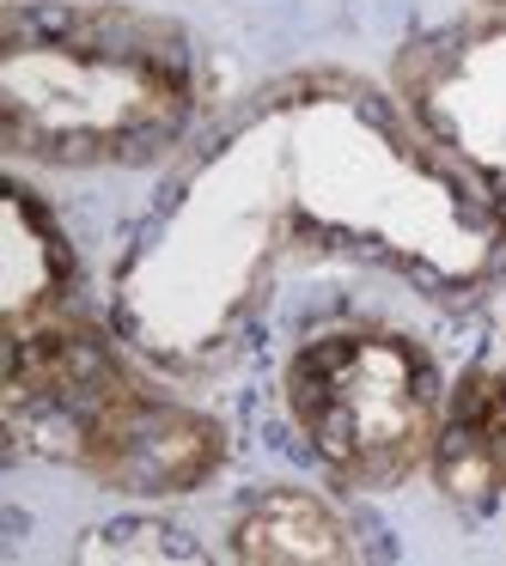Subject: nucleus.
<instances>
[{"label": "nucleus", "instance_id": "5", "mask_svg": "<svg viewBox=\"0 0 506 566\" xmlns=\"http://www.w3.org/2000/svg\"><path fill=\"white\" fill-rule=\"evenodd\" d=\"M391 98L506 226V7L415 38L396 55Z\"/></svg>", "mask_w": 506, "mask_h": 566}, {"label": "nucleus", "instance_id": "6", "mask_svg": "<svg viewBox=\"0 0 506 566\" xmlns=\"http://www.w3.org/2000/svg\"><path fill=\"white\" fill-rule=\"evenodd\" d=\"M452 505H494L506 493V366L482 359L445 396V420L427 457Z\"/></svg>", "mask_w": 506, "mask_h": 566}, {"label": "nucleus", "instance_id": "4", "mask_svg": "<svg viewBox=\"0 0 506 566\" xmlns=\"http://www.w3.org/2000/svg\"><path fill=\"white\" fill-rule=\"evenodd\" d=\"M38 451L68 457L74 469H86L92 481H104L116 493L172 500V493L202 488L220 469L226 432L220 420L153 390L128 359H116L68 415H55Z\"/></svg>", "mask_w": 506, "mask_h": 566}, {"label": "nucleus", "instance_id": "7", "mask_svg": "<svg viewBox=\"0 0 506 566\" xmlns=\"http://www.w3.org/2000/svg\"><path fill=\"white\" fill-rule=\"evenodd\" d=\"M74 293V250H68L55 213L13 177L7 189V256H0V311H7V342L31 335L43 323L68 317Z\"/></svg>", "mask_w": 506, "mask_h": 566}, {"label": "nucleus", "instance_id": "9", "mask_svg": "<svg viewBox=\"0 0 506 566\" xmlns=\"http://www.w3.org/2000/svg\"><path fill=\"white\" fill-rule=\"evenodd\" d=\"M500 366H506V354H500Z\"/></svg>", "mask_w": 506, "mask_h": 566}, {"label": "nucleus", "instance_id": "1", "mask_svg": "<svg viewBox=\"0 0 506 566\" xmlns=\"http://www.w3.org/2000/svg\"><path fill=\"white\" fill-rule=\"evenodd\" d=\"M506 250L500 213L366 80H287L214 128L159 189L116 274L153 359L208 371L293 269L360 262L469 293Z\"/></svg>", "mask_w": 506, "mask_h": 566}, {"label": "nucleus", "instance_id": "3", "mask_svg": "<svg viewBox=\"0 0 506 566\" xmlns=\"http://www.w3.org/2000/svg\"><path fill=\"white\" fill-rule=\"evenodd\" d=\"M445 384L427 342L391 323H335L287 354L281 402L335 488H396L433 457Z\"/></svg>", "mask_w": 506, "mask_h": 566}, {"label": "nucleus", "instance_id": "2", "mask_svg": "<svg viewBox=\"0 0 506 566\" xmlns=\"http://www.w3.org/2000/svg\"><path fill=\"white\" fill-rule=\"evenodd\" d=\"M202 104L196 43L111 0L13 7L0 38L7 153L38 165H141L184 140Z\"/></svg>", "mask_w": 506, "mask_h": 566}, {"label": "nucleus", "instance_id": "8", "mask_svg": "<svg viewBox=\"0 0 506 566\" xmlns=\"http://www.w3.org/2000/svg\"><path fill=\"white\" fill-rule=\"evenodd\" d=\"M238 560H354V530L323 493L262 488L233 517Z\"/></svg>", "mask_w": 506, "mask_h": 566}]
</instances>
